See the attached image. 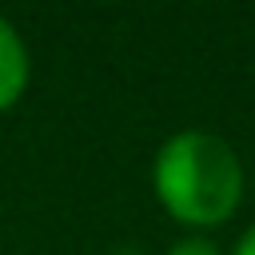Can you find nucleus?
Returning <instances> with one entry per match:
<instances>
[{
  "label": "nucleus",
  "mask_w": 255,
  "mask_h": 255,
  "mask_svg": "<svg viewBox=\"0 0 255 255\" xmlns=\"http://www.w3.org/2000/svg\"><path fill=\"white\" fill-rule=\"evenodd\" d=\"M28 76H32L28 44L16 32V24L0 16V112L20 104V96L28 92Z\"/></svg>",
  "instance_id": "2"
},
{
  "label": "nucleus",
  "mask_w": 255,
  "mask_h": 255,
  "mask_svg": "<svg viewBox=\"0 0 255 255\" xmlns=\"http://www.w3.org/2000/svg\"><path fill=\"white\" fill-rule=\"evenodd\" d=\"M231 255H255V223L235 239V247H231Z\"/></svg>",
  "instance_id": "4"
},
{
  "label": "nucleus",
  "mask_w": 255,
  "mask_h": 255,
  "mask_svg": "<svg viewBox=\"0 0 255 255\" xmlns=\"http://www.w3.org/2000/svg\"><path fill=\"white\" fill-rule=\"evenodd\" d=\"M163 255H223V251H219V243L207 239V235H183V239H175Z\"/></svg>",
  "instance_id": "3"
},
{
  "label": "nucleus",
  "mask_w": 255,
  "mask_h": 255,
  "mask_svg": "<svg viewBox=\"0 0 255 255\" xmlns=\"http://www.w3.org/2000/svg\"><path fill=\"white\" fill-rule=\"evenodd\" d=\"M243 163L239 151L203 128H183L167 135L151 163V187L159 207L191 227V235L207 227H223L243 203Z\"/></svg>",
  "instance_id": "1"
}]
</instances>
